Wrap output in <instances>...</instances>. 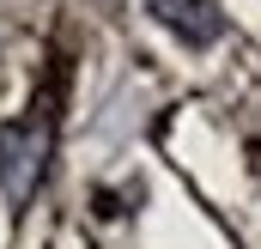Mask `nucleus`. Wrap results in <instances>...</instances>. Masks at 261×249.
I'll return each mask as SVG.
<instances>
[{
    "label": "nucleus",
    "mask_w": 261,
    "mask_h": 249,
    "mask_svg": "<svg viewBox=\"0 0 261 249\" xmlns=\"http://www.w3.org/2000/svg\"><path fill=\"white\" fill-rule=\"evenodd\" d=\"M146 12H152L170 37H182L189 49H213V43L225 37V12H219L213 0H146Z\"/></svg>",
    "instance_id": "nucleus-2"
},
{
    "label": "nucleus",
    "mask_w": 261,
    "mask_h": 249,
    "mask_svg": "<svg viewBox=\"0 0 261 249\" xmlns=\"http://www.w3.org/2000/svg\"><path fill=\"white\" fill-rule=\"evenodd\" d=\"M49 170V122L24 116V122H0V194L6 207H24Z\"/></svg>",
    "instance_id": "nucleus-1"
}]
</instances>
